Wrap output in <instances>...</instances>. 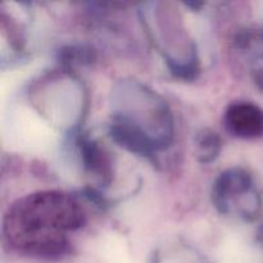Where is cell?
<instances>
[{"label":"cell","mask_w":263,"mask_h":263,"mask_svg":"<svg viewBox=\"0 0 263 263\" xmlns=\"http://www.w3.org/2000/svg\"><path fill=\"white\" fill-rule=\"evenodd\" d=\"M84 223L79 203L62 192L27 195L12 205L4 220L5 238L17 248L39 257L63 256L66 233Z\"/></svg>","instance_id":"1"},{"label":"cell","mask_w":263,"mask_h":263,"mask_svg":"<svg viewBox=\"0 0 263 263\" xmlns=\"http://www.w3.org/2000/svg\"><path fill=\"white\" fill-rule=\"evenodd\" d=\"M228 128L240 138H256L263 134V112L251 103H235L226 112Z\"/></svg>","instance_id":"2"},{"label":"cell","mask_w":263,"mask_h":263,"mask_svg":"<svg viewBox=\"0 0 263 263\" xmlns=\"http://www.w3.org/2000/svg\"><path fill=\"white\" fill-rule=\"evenodd\" d=\"M251 187V177L241 170H231L218 179L215 187L216 203L218 207H226L228 199L234 194L246 193Z\"/></svg>","instance_id":"3"},{"label":"cell","mask_w":263,"mask_h":263,"mask_svg":"<svg viewBox=\"0 0 263 263\" xmlns=\"http://www.w3.org/2000/svg\"><path fill=\"white\" fill-rule=\"evenodd\" d=\"M82 156L85 166L91 172L103 176L109 170L107 157L94 141H82Z\"/></svg>","instance_id":"4"},{"label":"cell","mask_w":263,"mask_h":263,"mask_svg":"<svg viewBox=\"0 0 263 263\" xmlns=\"http://www.w3.org/2000/svg\"><path fill=\"white\" fill-rule=\"evenodd\" d=\"M199 146L200 151H202V154L205 156L204 161H210L213 157L217 156L220 140H218L217 136L212 135V134H205L202 140L199 141Z\"/></svg>","instance_id":"5"}]
</instances>
